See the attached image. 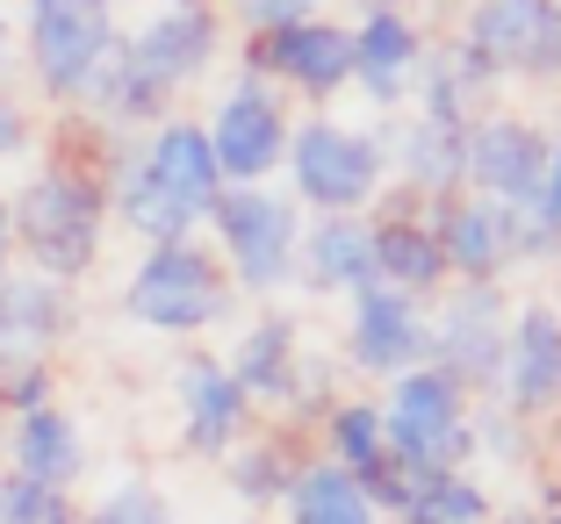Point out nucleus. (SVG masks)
<instances>
[{"instance_id":"obj_38","label":"nucleus","mask_w":561,"mask_h":524,"mask_svg":"<svg viewBox=\"0 0 561 524\" xmlns=\"http://www.w3.org/2000/svg\"><path fill=\"white\" fill-rule=\"evenodd\" d=\"M353 15H411V0H353Z\"/></svg>"},{"instance_id":"obj_18","label":"nucleus","mask_w":561,"mask_h":524,"mask_svg":"<svg viewBox=\"0 0 561 524\" xmlns=\"http://www.w3.org/2000/svg\"><path fill=\"white\" fill-rule=\"evenodd\" d=\"M496 403H504L518 424H540V417L561 410V310L554 302H518L512 310Z\"/></svg>"},{"instance_id":"obj_10","label":"nucleus","mask_w":561,"mask_h":524,"mask_svg":"<svg viewBox=\"0 0 561 524\" xmlns=\"http://www.w3.org/2000/svg\"><path fill=\"white\" fill-rule=\"evenodd\" d=\"M490 80H561V0H468L461 36Z\"/></svg>"},{"instance_id":"obj_31","label":"nucleus","mask_w":561,"mask_h":524,"mask_svg":"<svg viewBox=\"0 0 561 524\" xmlns=\"http://www.w3.org/2000/svg\"><path fill=\"white\" fill-rule=\"evenodd\" d=\"M80 524H173V503H165L151 481H123V489H108Z\"/></svg>"},{"instance_id":"obj_9","label":"nucleus","mask_w":561,"mask_h":524,"mask_svg":"<svg viewBox=\"0 0 561 524\" xmlns=\"http://www.w3.org/2000/svg\"><path fill=\"white\" fill-rule=\"evenodd\" d=\"M202 137L216 151L224 187H260V181H280V159H288V137H296V108H288L280 86L238 72L216 94V108L202 115Z\"/></svg>"},{"instance_id":"obj_41","label":"nucleus","mask_w":561,"mask_h":524,"mask_svg":"<svg viewBox=\"0 0 561 524\" xmlns=\"http://www.w3.org/2000/svg\"><path fill=\"white\" fill-rule=\"evenodd\" d=\"M496 524H540V517H496Z\"/></svg>"},{"instance_id":"obj_17","label":"nucleus","mask_w":561,"mask_h":524,"mask_svg":"<svg viewBox=\"0 0 561 524\" xmlns=\"http://www.w3.org/2000/svg\"><path fill=\"white\" fill-rule=\"evenodd\" d=\"M72 324H80V295L15 266L0 280V388L30 366H50V352L72 338Z\"/></svg>"},{"instance_id":"obj_1","label":"nucleus","mask_w":561,"mask_h":524,"mask_svg":"<svg viewBox=\"0 0 561 524\" xmlns=\"http://www.w3.org/2000/svg\"><path fill=\"white\" fill-rule=\"evenodd\" d=\"M101 187H108V223L130 230L137 245H181V237H202L224 173L195 115H165L145 137H108Z\"/></svg>"},{"instance_id":"obj_35","label":"nucleus","mask_w":561,"mask_h":524,"mask_svg":"<svg viewBox=\"0 0 561 524\" xmlns=\"http://www.w3.org/2000/svg\"><path fill=\"white\" fill-rule=\"evenodd\" d=\"M540 216L561 223V130L547 137V181H540Z\"/></svg>"},{"instance_id":"obj_39","label":"nucleus","mask_w":561,"mask_h":524,"mask_svg":"<svg viewBox=\"0 0 561 524\" xmlns=\"http://www.w3.org/2000/svg\"><path fill=\"white\" fill-rule=\"evenodd\" d=\"M547 439H554V453H561V410H554V417H547Z\"/></svg>"},{"instance_id":"obj_30","label":"nucleus","mask_w":561,"mask_h":524,"mask_svg":"<svg viewBox=\"0 0 561 524\" xmlns=\"http://www.w3.org/2000/svg\"><path fill=\"white\" fill-rule=\"evenodd\" d=\"M0 524H80L66 489H44L30 475H0Z\"/></svg>"},{"instance_id":"obj_40","label":"nucleus","mask_w":561,"mask_h":524,"mask_svg":"<svg viewBox=\"0 0 561 524\" xmlns=\"http://www.w3.org/2000/svg\"><path fill=\"white\" fill-rule=\"evenodd\" d=\"M159 8H216V0H159Z\"/></svg>"},{"instance_id":"obj_16","label":"nucleus","mask_w":561,"mask_h":524,"mask_svg":"<svg viewBox=\"0 0 561 524\" xmlns=\"http://www.w3.org/2000/svg\"><path fill=\"white\" fill-rule=\"evenodd\" d=\"M367 252H375V280L397 288L411 302H439L454 280H446V252H439V230H432V209H417L411 195H389L367 209Z\"/></svg>"},{"instance_id":"obj_2","label":"nucleus","mask_w":561,"mask_h":524,"mask_svg":"<svg viewBox=\"0 0 561 524\" xmlns=\"http://www.w3.org/2000/svg\"><path fill=\"white\" fill-rule=\"evenodd\" d=\"M8 230H15V266L36 280H58V288H80L101 266L108 245V187L87 173V165L58 159L50 151L30 181L8 195Z\"/></svg>"},{"instance_id":"obj_25","label":"nucleus","mask_w":561,"mask_h":524,"mask_svg":"<svg viewBox=\"0 0 561 524\" xmlns=\"http://www.w3.org/2000/svg\"><path fill=\"white\" fill-rule=\"evenodd\" d=\"M8 475H30L44 481V489H66L87 475V439L80 424H72V410H58V403H44V410H22L15 431H8Z\"/></svg>"},{"instance_id":"obj_37","label":"nucleus","mask_w":561,"mask_h":524,"mask_svg":"<svg viewBox=\"0 0 561 524\" xmlns=\"http://www.w3.org/2000/svg\"><path fill=\"white\" fill-rule=\"evenodd\" d=\"M15 273V230H8V195H0V280Z\"/></svg>"},{"instance_id":"obj_7","label":"nucleus","mask_w":561,"mask_h":524,"mask_svg":"<svg viewBox=\"0 0 561 524\" xmlns=\"http://www.w3.org/2000/svg\"><path fill=\"white\" fill-rule=\"evenodd\" d=\"M432 230L446 252V280H468V288H496L512 266L561 259V223H547L540 209H496L468 187L432 209Z\"/></svg>"},{"instance_id":"obj_14","label":"nucleus","mask_w":561,"mask_h":524,"mask_svg":"<svg viewBox=\"0 0 561 524\" xmlns=\"http://www.w3.org/2000/svg\"><path fill=\"white\" fill-rule=\"evenodd\" d=\"M540 181H547V130L533 115L490 108L468 123L461 137V187L496 209H540Z\"/></svg>"},{"instance_id":"obj_32","label":"nucleus","mask_w":561,"mask_h":524,"mask_svg":"<svg viewBox=\"0 0 561 524\" xmlns=\"http://www.w3.org/2000/svg\"><path fill=\"white\" fill-rule=\"evenodd\" d=\"M245 36H266V30H288V22H310L324 15V0H231Z\"/></svg>"},{"instance_id":"obj_11","label":"nucleus","mask_w":561,"mask_h":524,"mask_svg":"<svg viewBox=\"0 0 561 524\" xmlns=\"http://www.w3.org/2000/svg\"><path fill=\"white\" fill-rule=\"evenodd\" d=\"M224 8H151L137 30H123V66L151 86V94L181 101L187 86H202L224 66Z\"/></svg>"},{"instance_id":"obj_33","label":"nucleus","mask_w":561,"mask_h":524,"mask_svg":"<svg viewBox=\"0 0 561 524\" xmlns=\"http://www.w3.org/2000/svg\"><path fill=\"white\" fill-rule=\"evenodd\" d=\"M30 151H36V115H30V101H15L0 86V165H22Z\"/></svg>"},{"instance_id":"obj_24","label":"nucleus","mask_w":561,"mask_h":524,"mask_svg":"<svg viewBox=\"0 0 561 524\" xmlns=\"http://www.w3.org/2000/svg\"><path fill=\"white\" fill-rule=\"evenodd\" d=\"M411 101L425 123H446V130H468L476 115L496 108V80L476 66L468 44H425L417 58V80H411Z\"/></svg>"},{"instance_id":"obj_12","label":"nucleus","mask_w":561,"mask_h":524,"mask_svg":"<svg viewBox=\"0 0 561 524\" xmlns=\"http://www.w3.org/2000/svg\"><path fill=\"white\" fill-rule=\"evenodd\" d=\"M512 310L518 302L504 295V288H468V280H454V288L432 302V366H439L446 381H461L468 395H482V388L496 395Z\"/></svg>"},{"instance_id":"obj_36","label":"nucleus","mask_w":561,"mask_h":524,"mask_svg":"<svg viewBox=\"0 0 561 524\" xmlns=\"http://www.w3.org/2000/svg\"><path fill=\"white\" fill-rule=\"evenodd\" d=\"M15 80V15L0 8V86Z\"/></svg>"},{"instance_id":"obj_21","label":"nucleus","mask_w":561,"mask_h":524,"mask_svg":"<svg viewBox=\"0 0 561 524\" xmlns=\"http://www.w3.org/2000/svg\"><path fill=\"white\" fill-rule=\"evenodd\" d=\"M231 381L245 388L252 410H288V395H296V374H302V330L296 316L280 310H260L231 345Z\"/></svg>"},{"instance_id":"obj_4","label":"nucleus","mask_w":561,"mask_h":524,"mask_svg":"<svg viewBox=\"0 0 561 524\" xmlns=\"http://www.w3.org/2000/svg\"><path fill=\"white\" fill-rule=\"evenodd\" d=\"M280 195L302 216H367L389 195L381 130L339 123V115H296V137L280 159Z\"/></svg>"},{"instance_id":"obj_42","label":"nucleus","mask_w":561,"mask_h":524,"mask_svg":"<svg viewBox=\"0 0 561 524\" xmlns=\"http://www.w3.org/2000/svg\"><path fill=\"white\" fill-rule=\"evenodd\" d=\"M108 8H116V0H108Z\"/></svg>"},{"instance_id":"obj_13","label":"nucleus","mask_w":561,"mask_h":524,"mask_svg":"<svg viewBox=\"0 0 561 524\" xmlns=\"http://www.w3.org/2000/svg\"><path fill=\"white\" fill-rule=\"evenodd\" d=\"M238 66H245L252 80L280 86V94L339 101L353 86V22L310 15V22H288V30L245 36V58H238Z\"/></svg>"},{"instance_id":"obj_34","label":"nucleus","mask_w":561,"mask_h":524,"mask_svg":"<svg viewBox=\"0 0 561 524\" xmlns=\"http://www.w3.org/2000/svg\"><path fill=\"white\" fill-rule=\"evenodd\" d=\"M44 403H58V395H50V366H30V374H15L8 388H0V410H8V417L44 410Z\"/></svg>"},{"instance_id":"obj_20","label":"nucleus","mask_w":561,"mask_h":524,"mask_svg":"<svg viewBox=\"0 0 561 524\" xmlns=\"http://www.w3.org/2000/svg\"><path fill=\"white\" fill-rule=\"evenodd\" d=\"M381 151H389V187L411 195L417 209H439L446 195H461V137L446 123H425V115H389L375 123Z\"/></svg>"},{"instance_id":"obj_19","label":"nucleus","mask_w":561,"mask_h":524,"mask_svg":"<svg viewBox=\"0 0 561 524\" xmlns=\"http://www.w3.org/2000/svg\"><path fill=\"white\" fill-rule=\"evenodd\" d=\"M173 403H181V439H187V453L224 459L231 445H245L252 403H245V388L231 381V366L216 360V352H187V360L173 366Z\"/></svg>"},{"instance_id":"obj_22","label":"nucleus","mask_w":561,"mask_h":524,"mask_svg":"<svg viewBox=\"0 0 561 524\" xmlns=\"http://www.w3.org/2000/svg\"><path fill=\"white\" fill-rule=\"evenodd\" d=\"M296 288L302 295H360L375 288V252H367V216H310L296 245Z\"/></svg>"},{"instance_id":"obj_29","label":"nucleus","mask_w":561,"mask_h":524,"mask_svg":"<svg viewBox=\"0 0 561 524\" xmlns=\"http://www.w3.org/2000/svg\"><path fill=\"white\" fill-rule=\"evenodd\" d=\"M397 524H490V489L468 467L461 475H425V489L411 496V510Z\"/></svg>"},{"instance_id":"obj_15","label":"nucleus","mask_w":561,"mask_h":524,"mask_svg":"<svg viewBox=\"0 0 561 524\" xmlns=\"http://www.w3.org/2000/svg\"><path fill=\"white\" fill-rule=\"evenodd\" d=\"M346 366L375 381H403L411 366H432V316L425 302L397 295V288H360L346 295Z\"/></svg>"},{"instance_id":"obj_8","label":"nucleus","mask_w":561,"mask_h":524,"mask_svg":"<svg viewBox=\"0 0 561 524\" xmlns=\"http://www.w3.org/2000/svg\"><path fill=\"white\" fill-rule=\"evenodd\" d=\"M381 431H389V453H403L425 475H461L476 445V395L461 381H446L439 366H411L403 381H389L381 395Z\"/></svg>"},{"instance_id":"obj_27","label":"nucleus","mask_w":561,"mask_h":524,"mask_svg":"<svg viewBox=\"0 0 561 524\" xmlns=\"http://www.w3.org/2000/svg\"><path fill=\"white\" fill-rule=\"evenodd\" d=\"M224 475H231L238 503L266 510V503H288V489H296V475H302V459H296V445L280 439V431H266V439H245V445H231V453H224Z\"/></svg>"},{"instance_id":"obj_6","label":"nucleus","mask_w":561,"mask_h":524,"mask_svg":"<svg viewBox=\"0 0 561 524\" xmlns=\"http://www.w3.org/2000/svg\"><path fill=\"white\" fill-rule=\"evenodd\" d=\"M231 310H238V288L202 237L145 245L130 280H123V316L159 330V338H202V330H216Z\"/></svg>"},{"instance_id":"obj_3","label":"nucleus","mask_w":561,"mask_h":524,"mask_svg":"<svg viewBox=\"0 0 561 524\" xmlns=\"http://www.w3.org/2000/svg\"><path fill=\"white\" fill-rule=\"evenodd\" d=\"M123 50V22L108 0H22L15 22V66L50 108H80L108 58Z\"/></svg>"},{"instance_id":"obj_5","label":"nucleus","mask_w":561,"mask_h":524,"mask_svg":"<svg viewBox=\"0 0 561 524\" xmlns=\"http://www.w3.org/2000/svg\"><path fill=\"white\" fill-rule=\"evenodd\" d=\"M302 223L310 216L280 195V181H260V187H224L209 209V237L202 245L216 252V266L231 273L238 295H280L296 288V245H302Z\"/></svg>"},{"instance_id":"obj_28","label":"nucleus","mask_w":561,"mask_h":524,"mask_svg":"<svg viewBox=\"0 0 561 524\" xmlns=\"http://www.w3.org/2000/svg\"><path fill=\"white\" fill-rule=\"evenodd\" d=\"M324 459L346 467L353 481H367L389 459V431H381V403H339L324 417Z\"/></svg>"},{"instance_id":"obj_23","label":"nucleus","mask_w":561,"mask_h":524,"mask_svg":"<svg viewBox=\"0 0 561 524\" xmlns=\"http://www.w3.org/2000/svg\"><path fill=\"white\" fill-rule=\"evenodd\" d=\"M425 58V30L411 15H360L353 22V86L375 108H403Z\"/></svg>"},{"instance_id":"obj_26","label":"nucleus","mask_w":561,"mask_h":524,"mask_svg":"<svg viewBox=\"0 0 561 524\" xmlns=\"http://www.w3.org/2000/svg\"><path fill=\"white\" fill-rule=\"evenodd\" d=\"M280 510H288V524H381L375 503L360 496V481L346 467H331V459H302V475Z\"/></svg>"}]
</instances>
